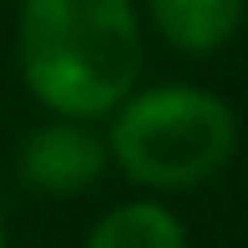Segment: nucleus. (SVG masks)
<instances>
[{"mask_svg": "<svg viewBox=\"0 0 248 248\" xmlns=\"http://www.w3.org/2000/svg\"><path fill=\"white\" fill-rule=\"evenodd\" d=\"M20 71L36 101L61 117H107L142 71L132 0H26Z\"/></svg>", "mask_w": 248, "mask_h": 248, "instance_id": "f257e3e1", "label": "nucleus"}, {"mask_svg": "<svg viewBox=\"0 0 248 248\" xmlns=\"http://www.w3.org/2000/svg\"><path fill=\"white\" fill-rule=\"evenodd\" d=\"M238 127L223 96L202 86H152L127 92L111 122V162L142 187L157 193H183L198 187L233 157Z\"/></svg>", "mask_w": 248, "mask_h": 248, "instance_id": "f03ea898", "label": "nucleus"}, {"mask_svg": "<svg viewBox=\"0 0 248 248\" xmlns=\"http://www.w3.org/2000/svg\"><path fill=\"white\" fill-rule=\"evenodd\" d=\"M107 162H111V147L92 127H81V117L46 122L20 147V177L36 193H51V198H76L86 187H96Z\"/></svg>", "mask_w": 248, "mask_h": 248, "instance_id": "7ed1b4c3", "label": "nucleus"}, {"mask_svg": "<svg viewBox=\"0 0 248 248\" xmlns=\"http://www.w3.org/2000/svg\"><path fill=\"white\" fill-rule=\"evenodd\" d=\"M248 0H147L152 26L162 31V41H172L177 51L202 56L218 51L223 41L238 31Z\"/></svg>", "mask_w": 248, "mask_h": 248, "instance_id": "20e7f679", "label": "nucleus"}, {"mask_svg": "<svg viewBox=\"0 0 248 248\" xmlns=\"http://www.w3.org/2000/svg\"><path fill=\"white\" fill-rule=\"evenodd\" d=\"M86 248H187V233L162 202H122L92 228Z\"/></svg>", "mask_w": 248, "mask_h": 248, "instance_id": "39448f33", "label": "nucleus"}, {"mask_svg": "<svg viewBox=\"0 0 248 248\" xmlns=\"http://www.w3.org/2000/svg\"><path fill=\"white\" fill-rule=\"evenodd\" d=\"M0 248H5V228H0Z\"/></svg>", "mask_w": 248, "mask_h": 248, "instance_id": "423d86ee", "label": "nucleus"}]
</instances>
